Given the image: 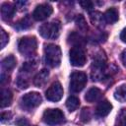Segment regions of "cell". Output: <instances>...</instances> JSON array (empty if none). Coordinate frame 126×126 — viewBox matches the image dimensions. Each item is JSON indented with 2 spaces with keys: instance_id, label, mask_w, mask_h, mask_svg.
Masks as SVG:
<instances>
[{
  "instance_id": "6da1fadb",
  "label": "cell",
  "mask_w": 126,
  "mask_h": 126,
  "mask_svg": "<svg viewBox=\"0 0 126 126\" xmlns=\"http://www.w3.org/2000/svg\"><path fill=\"white\" fill-rule=\"evenodd\" d=\"M106 76V57L103 53H97L94 57L92 64V78L94 81H99Z\"/></svg>"
},
{
  "instance_id": "7a4b0ae2",
  "label": "cell",
  "mask_w": 126,
  "mask_h": 126,
  "mask_svg": "<svg viewBox=\"0 0 126 126\" xmlns=\"http://www.w3.org/2000/svg\"><path fill=\"white\" fill-rule=\"evenodd\" d=\"M44 60L45 63L51 67L56 68L61 63V49L58 45L47 44L44 47Z\"/></svg>"
},
{
  "instance_id": "3957f363",
  "label": "cell",
  "mask_w": 126,
  "mask_h": 126,
  "mask_svg": "<svg viewBox=\"0 0 126 126\" xmlns=\"http://www.w3.org/2000/svg\"><path fill=\"white\" fill-rule=\"evenodd\" d=\"M37 48V41L34 36H24L20 39L18 49L23 56H32Z\"/></svg>"
},
{
  "instance_id": "277c9868",
  "label": "cell",
  "mask_w": 126,
  "mask_h": 126,
  "mask_svg": "<svg viewBox=\"0 0 126 126\" xmlns=\"http://www.w3.org/2000/svg\"><path fill=\"white\" fill-rule=\"evenodd\" d=\"M61 30V24L58 21H52L46 24H43L38 29L39 34L47 39H55L59 36Z\"/></svg>"
},
{
  "instance_id": "5b68a950",
  "label": "cell",
  "mask_w": 126,
  "mask_h": 126,
  "mask_svg": "<svg viewBox=\"0 0 126 126\" xmlns=\"http://www.w3.org/2000/svg\"><path fill=\"white\" fill-rule=\"evenodd\" d=\"M88 82V77L84 72L75 71L70 75V91L73 93L81 92Z\"/></svg>"
},
{
  "instance_id": "8992f818",
  "label": "cell",
  "mask_w": 126,
  "mask_h": 126,
  "mask_svg": "<svg viewBox=\"0 0 126 126\" xmlns=\"http://www.w3.org/2000/svg\"><path fill=\"white\" fill-rule=\"evenodd\" d=\"M40 103H41V96L36 92H32L24 94L20 100L21 107L26 110H32L37 107Z\"/></svg>"
},
{
  "instance_id": "52a82bcc",
  "label": "cell",
  "mask_w": 126,
  "mask_h": 126,
  "mask_svg": "<svg viewBox=\"0 0 126 126\" xmlns=\"http://www.w3.org/2000/svg\"><path fill=\"white\" fill-rule=\"evenodd\" d=\"M42 120L44 123L51 126L58 125L64 121V114L58 108H48L43 112Z\"/></svg>"
},
{
  "instance_id": "ba28073f",
  "label": "cell",
  "mask_w": 126,
  "mask_h": 126,
  "mask_svg": "<svg viewBox=\"0 0 126 126\" xmlns=\"http://www.w3.org/2000/svg\"><path fill=\"white\" fill-rule=\"evenodd\" d=\"M71 65L75 67H82L86 64L87 56L85 50L80 46H74L69 51Z\"/></svg>"
},
{
  "instance_id": "9c48e42d",
  "label": "cell",
  "mask_w": 126,
  "mask_h": 126,
  "mask_svg": "<svg viewBox=\"0 0 126 126\" xmlns=\"http://www.w3.org/2000/svg\"><path fill=\"white\" fill-rule=\"evenodd\" d=\"M45 96L50 101H59L63 96V88L59 82H54L45 92Z\"/></svg>"
},
{
  "instance_id": "30bf717a",
  "label": "cell",
  "mask_w": 126,
  "mask_h": 126,
  "mask_svg": "<svg viewBox=\"0 0 126 126\" xmlns=\"http://www.w3.org/2000/svg\"><path fill=\"white\" fill-rule=\"evenodd\" d=\"M53 12L52 7L49 4H40L37 5L32 12V18L35 21H43L47 19Z\"/></svg>"
},
{
  "instance_id": "8fae6325",
  "label": "cell",
  "mask_w": 126,
  "mask_h": 126,
  "mask_svg": "<svg viewBox=\"0 0 126 126\" xmlns=\"http://www.w3.org/2000/svg\"><path fill=\"white\" fill-rule=\"evenodd\" d=\"M111 109H112V104L108 100L104 99L97 104L95 108V115L98 117H104L109 114Z\"/></svg>"
},
{
  "instance_id": "7c38bea8",
  "label": "cell",
  "mask_w": 126,
  "mask_h": 126,
  "mask_svg": "<svg viewBox=\"0 0 126 126\" xmlns=\"http://www.w3.org/2000/svg\"><path fill=\"white\" fill-rule=\"evenodd\" d=\"M16 13V8L10 3H3L1 5V16L4 21L11 20Z\"/></svg>"
},
{
  "instance_id": "4fadbf2b",
  "label": "cell",
  "mask_w": 126,
  "mask_h": 126,
  "mask_svg": "<svg viewBox=\"0 0 126 126\" xmlns=\"http://www.w3.org/2000/svg\"><path fill=\"white\" fill-rule=\"evenodd\" d=\"M48 77H49V72H48V70H46V69L40 70V71L34 76V79H33V84H34V86L37 87V88H41V87L44 86L45 83L47 82Z\"/></svg>"
},
{
  "instance_id": "5bb4252c",
  "label": "cell",
  "mask_w": 126,
  "mask_h": 126,
  "mask_svg": "<svg viewBox=\"0 0 126 126\" xmlns=\"http://www.w3.org/2000/svg\"><path fill=\"white\" fill-rule=\"evenodd\" d=\"M101 95H102V92L98 88L94 87V88H91L87 92V94L85 95V99L88 102H94V101L98 100L101 97Z\"/></svg>"
},
{
  "instance_id": "9a60e30c",
  "label": "cell",
  "mask_w": 126,
  "mask_h": 126,
  "mask_svg": "<svg viewBox=\"0 0 126 126\" xmlns=\"http://www.w3.org/2000/svg\"><path fill=\"white\" fill-rule=\"evenodd\" d=\"M68 42H69L70 44H72L73 47H74V46H80V47H82V45L85 44L86 39H85V37L82 36L79 32H71V33L68 35Z\"/></svg>"
},
{
  "instance_id": "2e32d148",
  "label": "cell",
  "mask_w": 126,
  "mask_h": 126,
  "mask_svg": "<svg viewBox=\"0 0 126 126\" xmlns=\"http://www.w3.org/2000/svg\"><path fill=\"white\" fill-rule=\"evenodd\" d=\"M104 20L105 23L107 24H114L118 21L119 18V14H118V10L114 7H111L109 9H107L104 13Z\"/></svg>"
},
{
  "instance_id": "e0dca14e",
  "label": "cell",
  "mask_w": 126,
  "mask_h": 126,
  "mask_svg": "<svg viewBox=\"0 0 126 126\" xmlns=\"http://www.w3.org/2000/svg\"><path fill=\"white\" fill-rule=\"evenodd\" d=\"M13 99L12 92L8 89H2L1 90V107H7L11 104Z\"/></svg>"
},
{
  "instance_id": "ac0fdd59",
  "label": "cell",
  "mask_w": 126,
  "mask_h": 126,
  "mask_svg": "<svg viewBox=\"0 0 126 126\" xmlns=\"http://www.w3.org/2000/svg\"><path fill=\"white\" fill-rule=\"evenodd\" d=\"M16 63H17V60H16L15 56L8 55L7 57H5L2 60V69L6 72H10L15 68Z\"/></svg>"
},
{
  "instance_id": "d6986e66",
  "label": "cell",
  "mask_w": 126,
  "mask_h": 126,
  "mask_svg": "<svg viewBox=\"0 0 126 126\" xmlns=\"http://www.w3.org/2000/svg\"><path fill=\"white\" fill-rule=\"evenodd\" d=\"M90 18H91V22L93 23V25L96 27H102L103 24L105 23L104 16L100 12H97V11L92 12L90 14Z\"/></svg>"
},
{
  "instance_id": "ffe728a7",
  "label": "cell",
  "mask_w": 126,
  "mask_h": 126,
  "mask_svg": "<svg viewBox=\"0 0 126 126\" xmlns=\"http://www.w3.org/2000/svg\"><path fill=\"white\" fill-rule=\"evenodd\" d=\"M114 97L120 102L126 101V85H121L114 91Z\"/></svg>"
},
{
  "instance_id": "44dd1931",
  "label": "cell",
  "mask_w": 126,
  "mask_h": 126,
  "mask_svg": "<svg viewBox=\"0 0 126 126\" xmlns=\"http://www.w3.org/2000/svg\"><path fill=\"white\" fill-rule=\"evenodd\" d=\"M80 105V99L75 95H70L66 100V106L70 112L75 111Z\"/></svg>"
},
{
  "instance_id": "7402d4cb",
  "label": "cell",
  "mask_w": 126,
  "mask_h": 126,
  "mask_svg": "<svg viewBox=\"0 0 126 126\" xmlns=\"http://www.w3.org/2000/svg\"><path fill=\"white\" fill-rule=\"evenodd\" d=\"M31 27H32V21H31V19H30L28 16H26L25 18L21 19V20L16 24V26H15V28H16L17 30H19V31L27 30V29H29V28H31Z\"/></svg>"
},
{
  "instance_id": "603a6c76",
  "label": "cell",
  "mask_w": 126,
  "mask_h": 126,
  "mask_svg": "<svg viewBox=\"0 0 126 126\" xmlns=\"http://www.w3.org/2000/svg\"><path fill=\"white\" fill-rule=\"evenodd\" d=\"M36 66H37L36 61H33V60H32V61L26 62V63L23 65V67H22V69H21V72H22V73H25V74H31V73H32V72L35 70Z\"/></svg>"
},
{
  "instance_id": "cb8c5ba5",
  "label": "cell",
  "mask_w": 126,
  "mask_h": 126,
  "mask_svg": "<svg viewBox=\"0 0 126 126\" xmlns=\"http://www.w3.org/2000/svg\"><path fill=\"white\" fill-rule=\"evenodd\" d=\"M76 26L79 28V30L85 32L88 30V25H87V21L85 19V17L83 15H78L76 18Z\"/></svg>"
},
{
  "instance_id": "d4e9b609",
  "label": "cell",
  "mask_w": 126,
  "mask_h": 126,
  "mask_svg": "<svg viewBox=\"0 0 126 126\" xmlns=\"http://www.w3.org/2000/svg\"><path fill=\"white\" fill-rule=\"evenodd\" d=\"M116 126H126V108H122L117 116Z\"/></svg>"
},
{
  "instance_id": "484cf974",
  "label": "cell",
  "mask_w": 126,
  "mask_h": 126,
  "mask_svg": "<svg viewBox=\"0 0 126 126\" xmlns=\"http://www.w3.org/2000/svg\"><path fill=\"white\" fill-rule=\"evenodd\" d=\"M91 117H92V113H91L90 108H87V107L83 108V110L81 112V120L86 123L91 120Z\"/></svg>"
},
{
  "instance_id": "4316f807",
  "label": "cell",
  "mask_w": 126,
  "mask_h": 126,
  "mask_svg": "<svg viewBox=\"0 0 126 126\" xmlns=\"http://www.w3.org/2000/svg\"><path fill=\"white\" fill-rule=\"evenodd\" d=\"M1 48H4L7 42L9 41V35L6 33L4 30H1Z\"/></svg>"
},
{
  "instance_id": "83f0119b",
  "label": "cell",
  "mask_w": 126,
  "mask_h": 126,
  "mask_svg": "<svg viewBox=\"0 0 126 126\" xmlns=\"http://www.w3.org/2000/svg\"><path fill=\"white\" fill-rule=\"evenodd\" d=\"M80 5L82 6V8H84V9L87 10V11H90V10H92V9L94 8V3L91 2V1H87V0L81 1V2H80Z\"/></svg>"
},
{
  "instance_id": "f1b7e54d",
  "label": "cell",
  "mask_w": 126,
  "mask_h": 126,
  "mask_svg": "<svg viewBox=\"0 0 126 126\" xmlns=\"http://www.w3.org/2000/svg\"><path fill=\"white\" fill-rule=\"evenodd\" d=\"M28 120L26 119V118H24V117H22V118H20V119H18L17 120V122H16V124L18 125V126H27L28 125Z\"/></svg>"
},
{
  "instance_id": "f546056e",
  "label": "cell",
  "mask_w": 126,
  "mask_h": 126,
  "mask_svg": "<svg viewBox=\"0 0 126 126\" xmlns=\"http://www.w3.org/2000/svg\"><path fill=\"white\" fill-rule=\"evenodd\" d=\"M10 115H11V114L8 113V112H2V113H1V118H0L1 122H5V121L9 120V119H10V118H9Z\"/></svg>"
},
{
  "instance_id": "4dcf8cb0",
  "label": "cell",
  "mask_w": 126,
  "mask_h": 126,
  "mask_svg": "<svg viewBox=\"0 0 126 126\" xmlns=\"http://www.w3.org/2000/svg\"><path fill=\"white\" fill-rule=\"evenodd\" d=\"M120 39H121L123 42L126 43V28L123 29V31L121 32V33H120Z\"/></svg>"
},
{
  "instance_id": "1f68e13d",
  "label": "cell",
  "mask_w": 126,
  "mask_h": 126,
  "mask_svg": "<svg viewBox=\"0 0 126 126\" xmlns=\"http://www.w3.org/2000/svg\"><path fill=\"white\" fill-rule=\"evenodd\" d=\"M121 61L123 63V65L126 67V49L123 50L122 53H121Z\"/></svg>"
}]
</instances>
